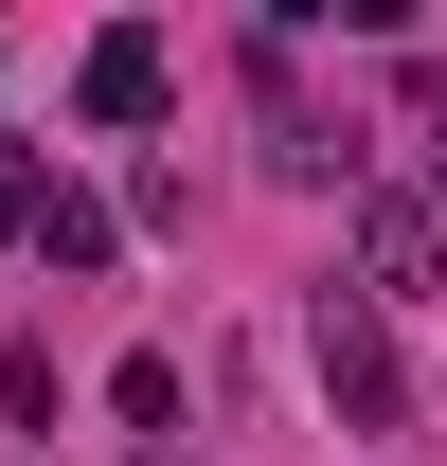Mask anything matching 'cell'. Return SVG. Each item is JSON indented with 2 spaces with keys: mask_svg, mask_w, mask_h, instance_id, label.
Instances as JSON below:
<instances>
[{
  "mask_svg": "<svg viewBox=\"0 0 447 466\" xmlns=\"http://www.w3.org/2000/svg\"><path fill=\"white\" fill-rule=\"evenodd\" d=\"M323 395L358 412V431H412V377H393V323L358 288H323Z\"/></svg>",
  "mask_w": 447,
  "mask_h": 466,
  "instance_id": "3",
  "label": "cell"
},
{
  "mask_svg": "<svg viewBox=\"0 0 447 466\" xmlns=\"http://www.w3.org/2000/svg\"><path fill=\"white\" fill-rule=\"evenodd\" d=\"M144 466H179V449H144Z\"/></svg>",
  "mask_w": 447,
  "mask_h": 466,
  "instance_id": "5",
  "label": "cell"
},
{
  "mask_svg": "<svg viewBox=\"0 0 447 466\" xmlns=\"http://www.w3.org/2000/svg\"><path fill=\"white\" fill-rule=\"evenodd\" d=\"M72 108H90V126H108V144H125V126H162V108H179V55H162V36H144V18H108V36L72 55Z\"/></svg>",
  "mask_w": 447,
  "mask_h": 466,
  "instance_id": "1",
  "label": "cell"
},
{
  "mask_svg": "<svg viewBox=\"0 0 447 466\" xmlns=\"http://www.w3.org/2000/svg\"><path fill=\"white\" fill-rule=\"evenodd\" d=\"M18 251H55V269H108V251H125V216L90 198V179H36V216H18Z\"/></svg>",
  "mask_w": 447,
  "mask_h": 466,
  "instance_id": "4",
  "label": "cell"
},
{
  "mask_svg": "<svg viewBox=\"0 0 447 466\" xmlns=\"http://www.w3.org/2000/svg\"><path fill=\"white\" fill-rule=\"evenodd\" d=\"M0 162H18V144H0Z\"/></svg>",
  "mask_w": 447,
  "mask_h": 466,
  "instance_id": "6",
  "label": "cell"
},
{
  "mask_svg": "<svg viewBox=\"0 0 447 466\" xmlns=\"http://www.w3.org/2000/svg\"><path fill=\"white\" fill-rule=\"evenodd\" d=\"M447 288V198H358V305H430Z\"/></svg>",
  "mask_w": 447,
  "mask_h": 466,
  "instance_id": "2",
  "label": "cell"
}]
</instances>
